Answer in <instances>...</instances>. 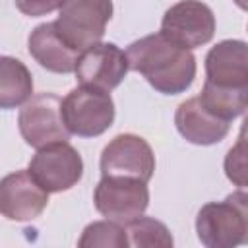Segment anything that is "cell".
I'll return each instance as SVG.
<instances>
[{
    "label": "cell",
    "mask_w": 248,
    "mask_h": 248,
    "mask_svg": "<svg viewBox=\"0 0 248 248\" xmlns=\"http://www.w3.org/2000/svg\"><path fill=\"white\" fill-rule=\"evenodd\" d=\"M215 116L231 122L248 108V43L225 39L205 54V81L198 95Z\"/></svg>",
    "instance_id": "obj_1"
},
{
    "label": "cell",
    "mask_w": 248,
    "mask_h": 248,
    "mask_svg": "<svg viewBox=\"0 0 248 248\" xmlns=\"http://www.w3.org/2000/svg\"><path fill=\"white\" fill-rule=\"evenodd\" d=\"M130 70L141 74L163 95L184 93L196 78V56L165 33H151L134 41L128 48Z\"/></svg>",
    "instance_id": "obj_2"
},
{
    "label": "cell",
    "mask_w": 248,
    "mask_h": 248,
    "mask_svg": "<svg viewBox=\"0 0 248 248\" xmlns=\"http://www.w3.org/2000/svg\"><path fill=\"white\" fill-rule=\"evenodd\" d=\"M196 232L207 248H234L248 244V192L234 190L223 202L200 207Z\"/></svg>",
    "instance_id": "obj_3"
},
{
    "label": "cell",
    "mask_w": 248,
    "mask_h": 248,
    "mask_svg": "<svg viewBox=\"0 0 248 248\" xmlns=\"http://www.w3.org/2000/svg\"><path fill=\"white\" fill-rule=\"evenodd\" d=\"M114 101L108 91L79 85L62 99V118L70 134L97 138L114 122Z\"/></svg>",
    "instance_id": "obj_4"
},
{
    "label": "cell",
    "mask_w": 248,
    "mask_h": 248,
    "mask_svg": "<svg viewBox=\"0 0 248 248\" xmlns=\"http://www.w3.org/2000/svg\"><path fill=\"white\" fill-rule=\"evenodd\" d=\"M110 17L112 0H66L54 25L70 46L83 50L101 43Z\"/></svg>",
    "instance_id": "obj_5"
},
{
    "label": "cell",
    "mask_w": 248,
    "mask_h": 248,
    "mask_svg": "<svg viewBox=\"0 0 248 248\" xmlns=\"http://www.w3.org/2000/svg\"><path fill=\"white\" fill-rule=\"evenodd\" d=\"M17 128L25 143L35 149L70 140L62 118V99L54 93L33 95L17 114Z\"/></svg>",
    "instance_id": "obj_6"
},
{
    "label": "cell",
    "mask_w": 248,
    "mask_h": 248,
    "mask_svg": "<svg viewBox=\"0 0 248 248\" xmlns=\"http://www.w3.org/2000/svg\"><path fill=\"white\" fill-rule=\"evenodd\" d=\"M93 202L103 217L126 225L147 209V182L128 176H103L95 186Z\"/></svg>",
    "instance_id": "obj_7"
},
{
    "label": "cell",
    "mask_w": 248,
    "mask_h": 248,
    "mask_svg": "<svg viewBox=\"0 0 248 248\" xmlns=\"http://www.w3.org/2000/svg\"><path fill=\"white\" fill-rule=\"evenodd\" d=\"M29 172L48 194H58L74 188L81 180L83 161L68 141L50 143L37 149L31 157Z\"/></svg>",
    "instance_id": "obj_8"
},
{
    "label": "cell",
    "mask_w": 248,
    "mask_h": 248,
    "mask_svg": "<svg viewBox=\"0 0 248 248\" xmlns=\"http://www.w3.org/2000/svg\"><path fill=\"white\" fill-rule=\"evenodd\" d=\"M99 165L103 176H128L149 182L155 172V155L141 136L118 134L105 145Z\"/></svg>",
    "instance_id": "obj_9"
},
{
    "label": "cell",
    "mask_w": 248,
    "mask_h": 248,
    "mask_svg": "<svg viewBox=\"0 0 248 248\" xmlns=\"http://www.w3.org/2000/svg\"><path fill=\"white\" fill-rule=\"evenodd\" d=\"M161 33L192 50L213 39L215 16L211 8L200 0H180L165 12Z\"/></svg>",
    "instance_id": "obj_10"
},
{
    "label": "cell",
    "mask_w": 248,
    "mask_h": 248,
    "mask_svg": "<svg viewBox=\"0 0 248 248\" xmlns=\"http://www.w3.org/2000/svg\"><path fill=\"white\" fill-rule=\"evenodd\" d=\"M130 70L128 54L114 43H95L79 52L76 79L79 85L112 91L122 83Z\"/></svg>",
    "instance_id": "obj_11"
},
{
    "label": "cell",
    "mask_w": 248,
    "mask_h": 248,
    "mask_svg": "<svg viewBox=\"0 0 248 248\" xmlns=\"http://www.w3.org/2000/svg\"><path fill=\"white\" fill-rule=\"evenodd\" d=\"M48 203V192L27 170H16L0 182V211L10 221H31Z\"/></svg>",
    "instance_id": "obj_12"
},
{
    "label": "cell",
    "mask_w": 248,
    "mask_h": 248,
    "mask_svg": "<svg viewBox=\"0 0 248 248\" xmlns=\"http://www.w3.org/2000/svg\"><path fill=\"white\" fill-rule=\"evenodd\" d=\"M174 124L178 134L194 145H213L227 138L231 122L209 112L200 97L182 101L174 112Z\"/></svg>",
    "instance_id": "obj_13"
},
{
    "label": "cell",
    "mask_w": 248,
    "mask_h": 248,
    "mask_svg": "<svg viewBox=\"0 0 248 248\" xmlns=\"http://www.w3.org/2000/svg\"><path fill=\"white\" fill-rule=\"evenodd\" d=\"M27 48H29V54L35 58V62H39V66H43L45 70L54 72V74L76 72V64H78V58L81 52V50L70 46L60 37L54 21L37 25L29 33Z\"/></svg>",
    "instance_id": "obj_14"
},
{
    "label": "cell",
    "mask_w": 248,
    "mask_h": 248,
    "mask_svg": "<svg viewBox=\"0 0 248 248\" xmlns=\"http://www.w3.org/2000/svg\"><path fill=\"white\" fill-rule=\"evenodd\" d=\"M33 97V78L27 66L12 56L0 58V107L4 110L23 107Z\"/></svg>",
    "instance_id": "obj_15"
},
{
    "label": "cell",
    "mask_w": 248,
    "mask_h": 248,
    "mask_svg": "<svg viewBox=\"0 0 248 248\" xmlns=\"http://www.w3.org/2000/svg\"><path fill=\"white\" fill-rule=\"evenodd\" d=\"M126 227V234H128V242L130 246H159V248H170L172 246V236L169 232V229L153 219V217H136L130 223L124 225Z\"/></svg>",
    "instance_id": "obj_16"
},
{
    "label": "cell",
    "mask_w": 248,
    "mask_h": 248,
    "mask_svg": "<svg viewBox=\"0 0 248 248\" xmlns=\"http://www.w3.org/2000/svg\"><path fill=\"white\" fill-rule=\"evenodd\" d=\"M78 246L81 248H95V246H114V248H124V246H130L128 242V234H126V227L118 221H112V219H107V221H93L89 223L79 240H78Z\"/></svg>",
    "instance_id": "obj_17"
},
{
    "label": "cell",
    "mask_w": 248,
    "mask_h": 248,
    "mask_svg": "<svg viewBox=\"0 0 248 248\" xmlns=\"http://www.w3.org/2000/svg\"><path fill=\"white\" fill-rule=\"evenodd\" d=\"M223 169L234 186L248 188V138L238 136L236 143L225 155Z\"/></svg>",
    "instance_id": "obj_18"
},
{
    "label": "cell",
    "mask_w": 248,
    "mask_h": 248,
    "mask_svg": "<svg viewBox=\"0 0 248 248\" xmlns=\"http://www.w3.org/2000/svg\"><path fill=\"white\" fill-rule=\"evenodd\" d=\"M66 0H16V8L29 17H41L54 10H60Z\"/></svg>",
    "instance_id": "obj_19"
},
{
    "label": "cell",
    "mask_w": 248,
    "mask_h": 248,
    "mask_svg": "<svg viewBox=\"0 0 248 248\" xmlns=\"http://www.w3.org/2000/svg\"><path fill=\"white\" fill-rule=\"evenodd\" d=\"M238 136L248 138V114L244 116V120H242V124H240V132H238Z\"/></svg>",
    "instance_id": "obj_20"
},
{
    "label": "cell",
    "mask_w": 248,
    "mask_h": 248,
    "mask_svg": "<svg viewBox=\"0 0 248 248\" xmlns=\"http://www.w3.org/2000/svg\"><path fill=\"white\" fill-rule=\"evenodd\" d=\"M240 10H244V12H248V0H232Z\"/></svg>",
    "instance_id": "obj_21"
}]
</instances>
